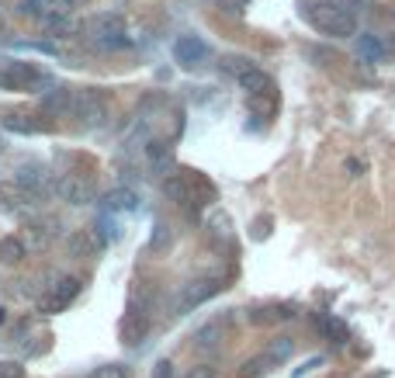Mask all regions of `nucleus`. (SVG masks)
Masks as SVG:
<instances>
[{
    "instance_id": "obj_1",
    "label": "nucleus",
    "mask_w": 395,
    "mask_h": 378,
    "mask_svg": "<svg viewBox=\"0 0 395 378\" xmlns=\"http://www.w3.org/2000/svg\"><path fill=\"white\" fill-rule=\"evenodd\" d=\"M87 35L98 49H125L129 35H125V18L118 11H101L87 21Z\"/></svg>"
},
{
    "instance_id": "obj_2",
    "label": "nucleus",
    "mask_w": 395,
    "mask_h": 378,
    "mask_svg": "<svg viewBox=\"0 0 395 378\" xmlns=\"http://www.w3.org/2000/svg\"><path fill=\"white\" fill-rule=\"evenodd\" d=\"M305 18H309V25L316 28L319 35H330V38H347V35H357V18H350V14H343L337 11L333 4H312L309 11H305Z\"/></svg>"
},
{
    "instance_id": "obj_3",
    "label": "nucleus",
    "mask_w": 395,
    "mask_h": 378,
    "mask_svg": "<svg viewBox=\"0 0 395 378\" xmlns=\"http://www.w3.org/2000/svg\"><path fill=\"white\" fill-rule=\"evenodd\" d=\"M163 191L177 201V205H184L187 216H198V205H209V194H205V184L198 181V177H191V174H167L163 177Z\"/></svg>"
},
{
    "instance_id": "obj_4",
    "label": "nucleus",
    "mask_w": 395,
    "mask_h": 378,
    "mask_svg": "<svg viewBox=\"0 0 395 378\" xmlns=\"http://www.w3.org/2000/svg\"><path fill=\"white\" fill-rule=\"evenodd\" d=\"M73 118H80V125L94 129V125H105L107 122V94L98 90V87H83V90H73V108H70Z\"/></svg>"
},
{
    "instance_id": "obj_5",
    "label": "nucleus",
    "mask_w": 395,
    "mask_h": 378,
    "mask_svg": "<svg viewBox=\"0 0 395 378\" xmlns=\"http://www.w3.org/2000/svg\"><path fill=\"white\" fill-rule=\"evenodd\" d=\"M222 292V281L215 278V274H198V278H191L187 285H181V295L174 302V313H187V309H198V305H205L211 295H218Z\"/></svg>"
},
{
    "instance_id": "obj_6",
    "label": "nucleus",
    "mask_w": 395,
    "mask_h": 378,
    "mask_svg": "<svg viewBox=\"0 0 395 378\" xmlns=\"http://www.w3.org/2000/svg\"><path fill=\"white\" fill-rule=\"evenodd\" d=\"M18 14L35 18L42 25H59V21H70L73 18V4L70 0H21L18 4Z\"/></svg>"
},
{
    "instance_id": "obj_7",
    "label": "nucleus",
    "mask_w": 395,
    "mask_h": 378,
    "mask_svg": "<svg viewBox=\"0 0 395 378\" xmlns=\"http://www.w3.org/2000/svg\"><path fill=\"white\" fill-rule=\"evenodd\" d=\"M146 333H149V313H146V298H142V292H135V295H132L129 313H125V320H122V344H129V347H139V344L146 340Z\"/></svg>"
},
{
    "instance_id": "obj_8",
    "label": "nucleus",
    "mask_w": 395,
    "mask_h": 378,
    "mask_svg": "<svg viewBox=\"0 0 395 378\" xmlns=\"http://www.w3.org/2000/svg\"><path fill=\"white\" fill-rule=\"evenodd\" d=\"M80 295V278H56L53 285L38 295V313H63Z\"/></svg>"
},
{
    "instance_id": "obj_9",
    "label": "nucleus",
    "mask_w": 395,
    "mask_h": 378,
    "mask_svg": "<svg viewBox=\"0 0 395 378\" xmlns=\"http://www.w3.org/2000/svg\"><path fill=\"white\" fill-rule=\"evenodd\" d=\"M53 194L63 198V201H70V205H90L94 201V184L77 177V174H63V177L53 181Z\"/></svg>"
},
{
    "instance_id": "obj_10",
    "label": "nucleus",
    "mask_w": 395,
    "mask_h": 378,
    "mask_svg": "<svg viewBox=\"0 0 395 378\" xmlns=\"http://www.w3.org/2000/svg\"><path fill=\"white\" fill-rule=\"evenodd\" d=\"M236 83H239V90H243V94L250 98V105H253V108H260L263 98H267L270 105L278 101V94H274V80H270V77L263 73L260 66H257V70H250L246 77H239Z\"/></svg>"
},
{
    "instance_id": "obj_11",
    "label": "nucleus",
    "mask_w": 395,
    "mask_h": 378,
    "mask_svg": "<svg viewBox=\"0 0 395 378\" xmlns=\"http://www.w3.org/2000/svg\"><path fill=\"white\" fill-rule=\"evenodd\" d=\"M53 174L46 170V167H38V163H25V167H18L14 170V184H21L25 191H31L35 198H46V194H53Z\"/></svg>"
},
{
    "instance_id": "obj_12",
    "label": "nucleus",
    "mask_w": 395,
    "mask_h": 378,
    "mask_svg": "<svg viewBox=\"0 0 395 378\" xmlns=\"http://www.w3.org/2000/svg\"><path fill=\"white\" fill-rule=\"evenodd\" d=\"M0 83H4V87H14V90H31V87L46 83V77H42V70H35L31 63H7V66L0 70Z\"/></svg>"
},
{
    "instance_id": "obj_13",
    "label": "nucleus",
    "mask_w": 395,
    "mask_h": 378,
    "mask_svg": "<svg viewBox=\"0 0 395 378\" xmlns=\"http://www.w3.org/2000/svg\"><path fill=\"white\" fill-rule=\"evenodd\" d=\"M42 198H35L31 191H25L14 181H0V209L4 212H28L31 205H38Z\"/></svg>"
},
{
    "instance_id": "obj_14",
    "label": "nucleus",
    "mask_w": 395,
    "mask_h": 378,
    "mask_svg": "<svg viewBox=\"0 0 395 378\" xmlns=\"http://www.w3.org/2000/svg\"><path fill=\"white\" fill-rule=\"evenodd\" d=\"M174 56H177L181 66L194 70V66H201V63L209 59V46H205L198 35H181V38L174 42Z\"/></svg>"
},
{
    "instance_id": "obj_15",
    "label": "nucleus",
    "mask_w": 395,
    "mask_h": 378,
    "mask_svg": "<svg viewBox=\"0 0 395 378\" xmlns=\"http://www.w3.org/2000/svg\"><path fill=\"white\" fill-rule=\"evenodd\" d=\"M56 229H59L56 219H38V222H28L25 236H18V240L25 243V250H46V246L53 243Z\"/></svg>"
},
{
    "instance_id": "obj_16",
    "label": "nucleus",
    "mask_w": 395,
    "mask_h": 378,
    "mask_svg": "<svg viewBox=\"0 0 395 378\" xmlns=\"http://www.w3.org/2000/svg\"><path fill=\"white\" fill-rule=\"evenodd\" d=\"M226 330H229V316H215L205 326H198L194 333V347L198 351H215L222 340H226Z\"/></svg>"
},
{
    "instance_id": "obj_17",
    "label": "nucleus",
    "mask_w": 395,
    "mask_h": 378,
    "mask_svg": "<svg viewBox=\"0 0 395 378\" xmlns=\"http://www.w3.org/2000/svg\"><path fill=\"white\" fill-rule=\"evenodd\" d=\"M101 209L105 216H122V212H135L139 209V194L132 188H115L101 198Z\"/></svg>"
},
{
    "instance_id": "obj_18",
    "label": "nucleus",
    "mask_w": 395,
    "mask_h": 378,
    "mask_svg": "<svg viewBox=\"0 0 395 378\" xmlns=\"http://www.w3.org/2000/svg\"><path fill=\"white\" fill-rule=\"evenodd\" d=\"M146 160L153 167V174H159V177L174 174V149H170V142L149 139V142H146Z\"/></svg>"
},
{
    "instance_id": "obj_19",
    "label": "nucleus",
    "mask_w": 395,
    "mask_h": 378,
    "mask_svg": "<svg viewBox=\"0 0 395 378\" xmlns=\"http://www.w3.org/2000/svg\"><path fill=\"white\" fill-rule=\"evenodd\" d=\"M7 132H18V135H35L42 132L46 125L42 122H35L31 115H25V111H11V115H4V122H0Z\"/></svg>"
},
{
    "instance_id": "obj_20",
    "label": "nucleus",
    "mask_w": 395,
    "mask_h": 378,
    "mask_svg": "<svg viewBox=\"0 0 395 378\" xmlns=\"http://www.w3.org/2000/svg\"><path fill=\"white\" fill-rule=\"evenodd\" d=\"M253 323H285V320H295V305H260L250 313Z\"/></svg>"
},
{
    "instance_id": "obj_21",
    "label": "nucleus",
    "mask_w": 395,
    "mask_h": 378,
    "mask_svg": "<svg viewBox=\"0 0 395 378\" xmlns=\"http://www.w3.org/2000/svg\"><path fill=\"white\" fill-rule=\"evenodd\" d=\"M42 108L49 111V115H70V108H73V90L56 87L53 94H46V98H42Z\"/></svg>"
},
{
    "instance_id": "obj_22",
    "label": "nucleus",
    "mask_w": 395,
    "mask_h": 378,
    "mask_svg": "<svg viewBox=\"0 0 395 378\" xmlns=\"http://www.w3.org/2000/svg\"><path fill=\"white\" fill-rule=\"evenodd\" d=\"M354 49H357V56H361L364 63H378V59L385 56L381 38H374V35H354Z\"/></svg>"
},
{
    "instance_id": "obj_23",
    "label": "nucleus",
    "mask_w": 395,
    "mask_h": 378,
    "mask_svg": "<svg viewBox=\"0 0 395 378\" xmlns=\"http://www.w3.org/2000/svg\"><path fill=\"white\" fill-rule=\"evenodd\" d=\"M153 135H149V125H146V118H135L129 125V132L122 135V146H125V153H132V149H139V146H146Z\"/></svg>"
},
{
    "instance_id": "obj_24",
    "label": "nucleus",
    "mask_w": 395,
    "mask_h": 378,
    "mask_svg": "<svg viewBox=\"0 0 395 378\" xmlns=\"http://www.w3.org/2000/svg\"><path fill=\"white\" fill-rule=\"evenodd\" d=\"M291 354H295V340H291V337H274V340L267 344L263 357H267L270 364H285V361H291Z\"/></svg>"
},
{
    "instance_id": "obj_25",
    "label": "nucleus",
    "mask_w": 395,
    "mask_h": 378,
    "mask_svg": "<svg viewBox=\"0 0 395 378\" xmlns=\"http://www.w3.org/2000/svg\"><path fill=\"white\" fill-rule=\"evenodd\" d=\"M222 73L226 77H233V80H239V77H246L250 70H257V63L250 59V56H222Z\"/></svg>"
},
{
    "instance_id": "obj_26",
    "label": "nucleus",
    "mask_w": 395,
    "mask_h": 378,
    "mask_svg": "<svg viewBox=\"0 0 395 378\" xmlns=\"http://www.w3.org/2000/svg\"><path fill=\"white\" fill-rule=\"evenodd\" d=\"M170 246H174V229L167 226V222H157L153 226V233H149V250L163 257V253H170Z\"/></svg>"
},
{
    "instance_id": "obj_27",
    "label": "nucleus",
    "mask_w": 395,
    "mask_h": 378,
    "mask_svg": "<svg viewBox=\"0 0 395 378\" xmlns=\"http://www.w3.org/2000/svg\"><path fill=\"white\" fill-rule=\"evenodd\" d=\"M25 257H28V250L18 236H4L0 240V264H21Z\"/></svg>"
},
{
    "instance_id": "obj_28",
    "label": "nucleus",
    "mask_w": 395,
    "mask_h": 378,
    "mask_svg": "<svg viewBox=\"0 0 395 378\" xmlns=\"http://www.w3.org/2000/svg\"><path fill=\"white\" fill-rule=\"evenodd\" d=\"M98 243H101V240H98L94 233L80 229V233L70 236V253H73V257H87V253H94V250H98Z\"/></svg>"
},
{
    "instance_id": "obj_29",
    "label": "nucleus",
    "mask_w": 395,
    "mask_h": 378,
    "mask_svg": "<svg viewBox=\"0 0 395 378\" xmlns=\"http://www.w3.org/2000/svg\"><path fill=\"white\" fill-rule=\"evenodd\" d=\"M316 326L333 340V344H347V326H343L340 320H333V316H319Z\"/></svg>"
},
{
    "instance_id": "obj_30",
    "label": "nucleus",
    "mask_w": 395,
    "mask_h": 378,
    "mask_svg": "<svg viewBox=\"0 0 395 378\" xmlns=\"http://www.w3.org/2000/svg\"><path fill=\"white\" fill-rule=\"evenodd\" d=\"M274 364L263 357V354H257V357H250V361H243V368H239V378H260V375H267Z\"/></svg>"
},
{
    "instance_id": "obj_31",
    "label": "nucleus",
    "mask_w": 395,
    "mask_h": 378,
    "mask_svg": "<svg viewBox=\"0 0 395 378\" xmlns=\"http://www.w3.org/2000/svg\"><path fill=\"white\" fill-rule=\"evenodd\" d=\"M326 4H333L337 11H343V14H350V18H357V14H361V11L368 7L364 0H326Z\"/></svg>"
},
{
    "instance_id": "obj_32",
    "label": "nucleus",
    "mask_w": 395,
    "mask_h": 378,
    "mask_svg": "<svg viewBox=\"0 0 395 378\" xmlns=\"http://www.w3.org/2000/svg\"><path fill=\"white\" fill-rule=\"evenodd\" d=\"M90 378H129V368L125 364H101Z\"/></svg>"
},
{
    "instance_id": "obj_33",
    "label": "nucleus",
    "mask_w": 395,
    "mask_h": 378,
    "mask_svg": "<svg viewBox=\"0 0 395 378\" xmlns=\"http://www.w3.org/2000/svg\"><path fill=\"white\" fill-rule=\"evenodd\" d=\"M0 378H25V368L18 361H0Z\"/></svg>"
},
{
    "instance_id": "obj_34",
    "label": "nucleus",
    "mask_w": 395,
    "mask_h": 378,
    "mask_svg": "<svg viewBox=\"0 0 395 378\" xmlns=\"http://www.w3.org/2000/svg\"><path fill=\"white\" fill-rule=\"evenodd\" d=\"M184 378H218V368L215 364H194Z\"/></svg>"
},
{
    "instance_id": "obj_35",
    "label": "nucleus",
    "mask_w": 395,
    "mask_h": 378,
    "mask_svg": "<svg viewBox=\"0 0 395 378\" xmlns=\"http://www.w3.org/2000/svg\"><path fill=\"white\" fill-rule=\"evenodd\" d=\"M316 368H322V357H309L302 368H295V378H302V375H312Z\"/></svg>"
},
{
    "instance_id": "obj_36",
    "label": "nucleus",
    "mask_w": 395,
    "mask_h": 378,
    "mask_svg": "<svg viewBox=\"0 0 395 378\" xmlns=\"http://www.w3.org/2000/svg\"><path fill=\"white\" fill-rule=\"evenodd\" d=\"M153 378H174V364H170V361H159Z\"/></svg>"
},
{
    "instance_id": "obj_37",
    "label": "nucleus",
    "mask_w": 395,
    "mask_h": 378,
    "mask_svg": "<svg viewBox=\"0 0 395 378\" xmlns=\"http://www.w3.org/2000/svg\"><path fill=\"white\" fill-rule=\"evenodd\" d=\"M218 4H222L226 11H243V7H246L250 0H218Z\"/></svg>"
},
{
    "instance_id": "obj_38",
    "label": "nucleus",
    "mask_w": 395,
    "mask_h": 378,
    "mask_svg": "<svg viewBox=\"0 0 395 378\" xmlns=\"http://www.w3.org/2000/svg\"><path fill=\"white\" fill-rule=\"evenodd\" d=\"M7 323V309H4V305H0V326Z\"/></svg>"
},
{
    "instance_id": "obj_39",
    "label": "nucleus",
    "mask_w": 395,
    "mask_h": 378,
    "mask_svg": "<svg viewBox=\"0 0 395 378\" xmlns=\"http://www.w3.org/2000/svg\"><path fill=\"white\" fill-rule=\"evenodd\" d=\"M70 4H73V7H77V4H87V0H70Z\"/></svg>"
},
{
    "instance_id": "obj_40",
    "label": "nucleus",
    "mask_w": 395,
    "mask_h": 378,
    "mask_svg": "<svg viewBox=\"0 0 395 378\" xmlns=\"http://www.w3.org/2000/svg\"><path fill=\"white\" fill-rule=\"evenodd\" d=\"M0 149H4V139H0Z\"/></svg>"
}]
</instances>
